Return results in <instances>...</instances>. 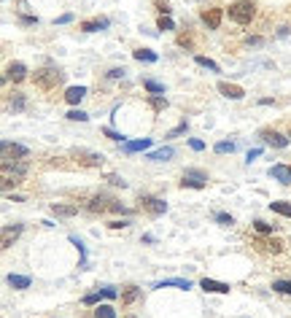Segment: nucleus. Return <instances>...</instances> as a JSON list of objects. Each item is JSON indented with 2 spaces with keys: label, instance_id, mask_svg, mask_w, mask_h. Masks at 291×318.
Returning a JSON list of instances; mask_svg holds the SVG:
<instances>
[{
  "label": "nucleus",
  "instance_id": "1",
  "mask_svg": "<svg viewBox=\"0 0 291 318\" xmlns=\"http://www.w3.org/2000/svg\"><path fill=\"white\" fill-rule=\"evenodd\" d=\"M62 78H65V73L57 70V68H51V65H46V68L35 70V76H33L35 87H38L41 92H54V89L62 84Z\"/></svg>",
  "mask_w": 291,
  "mask_h": 318
},
{
  "label": "nucleus",
  "instance_id": "2",
  "mask_svg": "<svg viewBox=\"0 0 291 318\" xmlns=\"http://www.w3.org/2000/svg\"><path fill=\"white\" fill-rule=\"evenodd\" d=\"M87 210H89V213H108V210H111V213H129L119 200L108 197V194H95V197L87 202Z\"/></svg>",
  "mask_w": 291,
  "mask_h": 318
},
{
  "label": "nucleus",
  "instance_id": "3",
  "mask_svg": "<svg viewBox=\"0 0 291 318\" xmlns=\"http://www.w3.org/2000/svg\"><path fill=\"white\" fill-rule=\"evenodd\" d=\"M253 14H256V3L253 0H234L229 6V19L234 24H251Z\"/></svg>",
  "mask_w": 291,
  "mask_h": 318
},
{
  "label": "nucleus",
  "instance_id": "4",
  "mask_svg": "<svg viewBox=\"0 0 291 318\" xmlns=\"http://www.w3.org/2000/svg\"><path fill=\"white\" fill-rule=\"evenodd\" d=\"M27 173V162L24 159H16V162H3V189L8 186H19Z\"/></svg>",
  "mask_w": 291,
  "mask_h": 318
},
{
  "label": "nucleus",
  "instance_id": "5",
  "mask_svg": "<svg viewBox=\"0 0 291 318\" xmlns=\"http://www.w3.org/2000/svg\"><path fill=\"white\" fill-rule=\"evenodd\" d=\"M205 186H208V173L197 170V167H186L181 178V189H205Z\"/></svg>",
  "mask_w": 291,
  "mask_h": 318
},
{
  "label": "nucleus",
  "instance_id": "6",
  "mask_svg": "<svg viewBox=\"0 0 291 318\" xmlns=\"http://www.w3.org/2000/svg\"><path fill=\"white\" fill-rule=\"evenodd\" d=\"M0 154H3V162H16V159H27V156H30V148L22 146V143L3 140V143H0Z\"/></svg>",
  "mask_w": 291,
  "mask_h": 318
},
{
  "label": "nucleus",
  "instance_id": "7",
  "mask_svg": "<svg viewBox=\"0 0 291 318\" xmlns=\"http://www.w3.org/2000/svg\"><path fill=\"white\" fill-rule=\"evenodd\" d=\"M251 246L259 251V254H280V251L286 248V243L283 240H278V237H253L251 240Z\"/></svg>",
  "mask_w": 291,
  "mask_h": 318
},
{
  "label": "nucleus",
  "instance_id": "8",
  "mask_svg": "<svg viewBox=\"0 0 291 318\" xmlns=\"http://www.w3.org/2000/svg\"><path fill=\"white\" fill-rule=\"evenodd\" d=\"M70 156L76 159L81 167H100L105 162V156L97 154V151H87V148H76V151H70Z\"/></svg>",
  "mask_w": 291,
  "mask_h": 318
},
{
  "label": "nucleus",
  "instance_id": "9",
  "mask_svg": "<svg viewBox=\"0 0 291 318\" xmlns=\"http://www.w3.org/2000/svg\"><path fill=\"white\" fill-rule=\"evenodd\" d=\"M140 202V210H146L148 216H162V213H167V202L159 200V197H151V194H143V197L138 200Z\"/></svg>",
  "mask_w": 291,
  "mask_h": 318
},
{
  "label": "nucleus",
  "instance_id": "10",
  "mask_svg": "<svg viewBox=\"0 0 291 318\" xmlns=\"http://www.w3.org/2000/svg\"><path fill=\"white\" fill-rule=\"evenodd\" d=\"M259 138L264 140L267 146H272V148H286L288 146V138L275 132V129H259Z\"/></svg>",
  "mask_w": 291,
  "mask_h": 318
},
{
  "label": "nucleus",
  "instance_id": "11",
  "mask_svg": "<svg viewBox=\"0 0 291 318\" xmlns=\"http://www.w3.org/2000/svg\"><path fill=\"white\" fill-rule=\"evenodd\" d=\"M219 95H224V97H229V100H243L246 97V89L243 87H237V84H229V81H219Z\"/></svg>",
  "mask_w": 291,
  "mask_h": 318
},
{
  "label": "nucleus",
  "instance_id": "12",
  "mask_svg": "<svg viewBox=\"0 0 291 318\" xmlns=\"http://www.w3.org/2000/svg\"><path fill=\"white\" fill-rule=\"evenodd\" d=\"M221 19H224L221 8H205V11H202V24L208 27V30H219Z\"/></svg>",
  "mask_w": 291,
  "mask_h": 318
},
{
  "label": "nucleus",
  "instance_id": "13",
  "mask_svg": "<svg viewBox=\"0 0 291 318\" xmlns=\"http://www.w3.org/2000/svg\"><path fill=\"white\" fill-rule=\"evenodd\" d=\"M151 288H192V280H186V278H167V280H156V283Z\"/></svg>",
  "mask_w": 291,
  "mask_h": 318
},
{
  "label": "nucleus",
  "instance_id": "14",
  "mask_svg": "<svg viewBox=\"0 0 291 318\" xmlns=\"http://www.w3.org/2000/svg\"><path fill=\"white\" fill-rule=\"evenodd\" d=\"M270 178H275L278 183L288 186V183H291V167H286V165H272V167H270Z\"/></svg>",
  "mask_w": 291,
  "mask_h": 318
},
{
  "label": "nucleus",
  "instance_id": "15",
  "mask_svg": "<svg viewBox=\"0 0 291 318\" xmlns=\"http://www.w3.org/2000/svg\"><path fill=\"white\" fill-rule=\"evenodd\" d=\"M100 299H116V288L105 286V288H100V292H95V294H87L84 297V305H97Z\"/></svg>",
  "mask_w": 291,
  "mask_h": 318
},
{
  "label": "nucleus",
  "instance_id": "16",
  "mask_svg": "<svg viewBox=\"0 0 291 318\" xmlns=\"http://www.w3.org/2000/svg\"><path fill=\"white\" fill-rule=\"evenodd\" d=\"M22 229H24L22 224H14V227H11V224H6V227H3V248H11L14 240L22 235Z\"/></svg>",
  "mask_w": 291,
  "mask_h": 318
},
{
  "label": "nucleus",
  "instance_id": "17",
  "mask_svg": "<svg viewBox=\"0 0 291 318\" xmlns=\"http://www.w3.org/2000/svg\"><path fill=\"white\" fill-rule=\"evenodd\" d=\"M51 213L57 219H70V216H76L78 208L76 205H68V202H51Z\"/></svg>",
  "mask_w": 291,
  "mask_h": 318
},
{
  "label": "nucleus",
  "instance_id": "18",
  "mask_svg": "<svg viewBox=\"0 0 291 318\" xmlns=\"http://www.w3.org/2000/svg\"><path fill=\"white\" fill-rule=\"evenodd\" d=\"M6 78H11L14 84H19V81L27 78V68H24L22 62H11V65L6 68Z\"/></svg>",
  "mask_w": 291,
  "mask_h": 318
},
{
  "label": "nucleus",
  "instance_id": "19",
  "mask_svg": "<svg viewBox=\"0 0 291 318\" xmlns=\"http://www.w3.org/2000/svg\"><path fill=\"white\" fill-rule=\"evenodd\" d=\"M200 286L205 288V292L210 294H229V283H221V280H210V278H202Z\"/></svg>",
  "mask_w": 291,
  "mask_h": 318
},
{
  "label": "nucleus",
  "instance_id": "20",
  "mask_svg": "<svg viewBox=\"0 0 291 318\" xmlns=\"http://www.w3.org/2000/svg\"><path fill=\"white\" fill-rule=\"evenodd\" d=\"M148 146H151V138H140V140H127V143H121V151H124V154H135V151H146Z\"/></svg>",
  "mask_w": 291,
  "mask_h": 318
},
{
  "label": "nucleus",
  "instance_id": "21",
  "mask_svg": "<svg viewBox=\"0 0 291 318\" xmlns=\"http://www.w3.org/2000/svg\"><path fill=\"white\" fill-rule=\"evenodd\" d=\"M111 19H105V16H100V19H87L81 22V30L84 33H100V30H108Z\"/></svg>",
  "mask_w": 291,
  "mask_h": 318
},
{
  "label": "nucleus",
  "instance_id": "22",
  "mask_svg": "<svg viewBox=\"0 0 291 318\" xmlns=\"http://www.w3.org/2000/svg\"><path fill=\"white\" fill-rule=\"evenodd\" d=\"M173 156H175V148L173 146H162V148H156V151L148 154L151 162H167V159H173Z\"/></svg>",
  "mask_w": 291,
  "mask_h": 318
},
{
  "label": "nucleus",
  "instance_id": "23",
  "mask_svg": "<svg viewBox=\"0 0 291 318\" xmlns=\"http://www.w3.org/2000/svg\"><path fill=\"white\" fill-rule=\"evenodd\" d=\"M84 97H87V87H70L68 92H65V100H68L70 105H78Z\"/></svg>",
  "mask_w": 291,
  "mask_h": 318
},
{
  "label": "nucleus",
  "instance_id": "24",
  "mask_svg": "<svg viewBox=\"0 0 291 318\" xmlns=\"http://www.w3.org/2000/svg\"><path fill=\"white\" fill-rule=\"evenodd\" d=\"M6 280H8V286H11V288H30V283H33L27 275H14V273L8 275Z\"/></svg>",
  "mask_w": 291,
  "mask_h": 318
},
{
  "label": "nucleus",
  "instance_id": "25",
  "mask_svg": "<svg viewBox=\"0 0 291 318\" xmlns=\"http://www.w3.org/2000/svg\"><path fill=\"white\" fill-rule=\"evenodd\" d=\"M138 297H140L138 286H124V292H121V305H133Z\"/></svg>",
  "mask_w": 291,
  "mask_h": 318
},
{
  "label": "nucleus",
  "instance_id": "26",
  "mask_svg": "<svg viewBox=\"0 0 291 318\" xmlns=\"http://www.w3.org/2000/svg\"><path fill=\"white\" fill-rule=\"evenodd\" d=\"M133 57L138 62H156V51H151V49H135Z\"/></svg>",
  "mask_w": 291,
  "mask_h": 318
},
{
  "label": "nucleus",
  "instance_id": "27",
  "mask_svg": "<svg viewBox=\"0 0 291 318\" xmlns=\"http://www.w3.org/2000/svg\"><path fill=\"white\" fill-rule=\"evenodd\" d=\"M143 89L151 92V95H165V84H159V81H154V78H146V81H143Z\"/></svg>",
  "mask_w": 291,
  "mask_h": 318
},
{
  "label": "nucleus",
  "instance_id": "28",
  "mask_svg": "<svg viewBox=\"0 0 291 318\" xmlns=\"http://www.w3.org/2000/svg\"><path fill=\"white\" fill-rule=\"evenodd\" d=\"M270 208L275 210V213H280V216L291 219V202H283V200H278V202H270Z\"/></svg>",
  "mask_w": 291,
  "mask_h": 318
},
{
  "label": "nucleus",
  "instance_id": "29",
  "mask_svg": "<svg viewBox=\"0 0 291 318\" xmlns=\"http://www.w3.org/2000/svg\"><path fill=\"white\" fill-rule=\"evenodd\" d=\"M194 62L200 65V68H208L210 73H219V70H221V68H219V65H216L210 57H202V54H197V57H194Z\"/></svg>",
  "mask_w": 291,
  "mask_h": 318
},
{
  "label": "nucleus",
  "instance_id": "30",
  "mask_svg": "<svg viewBox=\"0 0 291 318\" xmlns=\"http://www.w3.org/2000/svg\"><path fill=\"white\" fill-rule=\"evenodd\" d=\"M234 148H237V143H234V140H221V143L213 146V151H216V154H232Z\"/></svg>",
  "mask_w": 291,
  "mask_h": 318
},
{
  "label": "nucleus",
  "instance_id": "31",
  "mask_svg": "<svg viewBox=\"0 0 291 318\" xmlns=\"http://www.w3.org/2000/svg\"><path fill=\"white\" fill-rule=\"evenodd\" d=\"M24 105H27L24 95H22V92H14V95H11V111H14V114H19V111H24Z\"/></svg>",
  "mask_w": 291,
  "mask_h": 318
},
{
  "label": "nucleus",
  "instance_id": "32",
  "mask_svg": "<svg viewBox=\"0 0 291 318\" xmlns=\"http://www.w3.org/2000/svg\"><path fill=\"white\" fill-rule=\"evenodd\" d=\"M148 105H151L156 114H159V111L167 108V97H165V95H151V97H148Z\"/></svg>",
  "mask_w": 291,
  "mask_h": 318
},
{
  "label": "nucleus",
  "instance_id": "33",
  "mask_svg": "<svg viewBox=\"0 0 291 318\" xmlns=\"http://www.w3.org/2000/svg\"><path fill=\"white\" fill-rule=\"evenodd\" d=\"M253 229H256L259 235H272V232H275V224H267V221L256 219V221H253Z\"/></svg>",
  "mask_w": 291,
  "mask_h": 318
},
{
  "label": "nucleus",
  "instance_id": "34",
  "mask_svg": "<svg viewBox=\"0 0 291 318\" xmlns=\"http://www.w3.org/2000/svg\"><path fill=\"white\" fill-rule=\"evenodd\" d=\"M272 292L288 294V297H291V280H272Z\"/></svg>",
  "mask_w": 291,
  "mask_h": 318
},
{
  "label": "nucleus",
  "instance_id": "35",
  "mask_svg": "<svg viewBox=\"0 0 291 318\" xmlns=\"http://www.w3.org/2000/svg\"><path fill=\"white\" fill-rule=\"evenodd\" d=\"M178 46H181V49H186V51H192V49H194L192 33H181V35H178Z\"/></svg>",
  "mask_w": 291,
  "mask_h": 318
},
{
  "label": "nucleus",
  "instance_id": "36",
  "mask_svg": "<svg viewBox=\"0 0 291 318\" xmlns=\"http://www.w3.org/2000/svg\"><path fill=\"white\" fill-rule=\"evenodd\" d=\"M95 318H116V310L111 305H100L95 310Z\"/></svg>",
  "mask_w": 291,
  "mask_h": 318
},
{
  "label": "nucleus",
  "instance_id": "37",
  "mask_svg": "<svg viewBox=\"0 0 291 318\" xmlns=\"http://www.w3.org/2000/svg\"><path fill=\"white\" fill-rule=\"evenodd\" d=\"M213 221H216V224H221V227H232V224H234V219L229 216V213H221V210H219V213H213Z\"/></svg>",
  "mask_w": 291,
  "mask_h": 318
},
{
  "label": "nucleus",
  "instance_id": "38",
  "mask_svg": "<svg viewBox=\"0 0 291 318\" xmlns=\"http://www.w3.org/2000/svg\"><path fill=\"white\" fill-rule=\"evenodd\" d=\"M70 243H73V246L78 248V254H81V267H87V248H84V243H81V240H78L76 235L70 237Z\"/></svg>",
  "mask_w": 291,
  "mask_h": 318
},
{
  "label": "nucleus",
  "instance_id": "39",
  "mask_svg": "<svg viewBox=\"0 0 291 318\" xmlns=\"http://www.w3.org/2000/svg\"><path fill=\"white\" fill-rule=\"evenodd\" d=\"M105 181H108L111 186H121V189L127 186V181L121 178V175H116V173H108V175H105Z\"/></svg>",
  "mask_w": 291,
  "mask_h": 318
},
{
  "label": "nucleus",
  "instance_id": "40",
  "mask_svg": "<svg viewBox=\"0 0 291 318\" xmlns=\"http://www.w3.org/2000/svg\"><path fill=\"white\" fill-rule=\"evenodd\" d=\"M156 27H159V30H175V22L170 19V16H159Z\"/></svg>",
  "mask_w": 291,
  "mask_h": 318
},
{
  "label": "nucleus",
  "instance_id": "41",
  "mask_svg": "<svg viewBox=\"0 0 291 318\" xmlns=\"http://www.w3.org/2000/svg\"><path fill=\"white\" fill-rule=\"evenodd\" d=\"M186 129H189V121H181L175 129H170V132H167V138H178V135H183Z\"/></svg>",
  "mask_w": 291,
  "mask_h": 318
},
{
  "label": "nucleus",
  "instance_id": "42",
  "mask_svg": "<svg viewBox=\"0 0 291 318\" xmlns=\"http://www.w3.org/2000/svg\"><path fill=\"white\" fill-rule=\"evenodd\" d=\"M68 119H70V121H87L89 116H87V114H84V111H78V108H73V111H70V114H68Z\"/></svg>",
  "mask_w": 291,
  "mask_h": 318
},
{
  "label": "nucleus",
  "instance_id": "43",
  "mask_svg": "<svg viewBox=\"0 0 291 318\" xmlns=\"http://www.w3.org/2000/svg\"><path fill=\"white\" fill-rule=\"evenodd\" d=\"M102 135H105V138H111V140H121V143H124V135H119L116 129H111V127H105V129H102Z\"/></svg>",
  "mask_w": 291,
  "mask_h": 318
},
{
  "label": "nucleus",
  "instance_id": "44",
  "mask_svg": "<svg viewBox=\"0 0 291 318\" xmlns=\"http://www.w3.org/2000/svg\"><path fill=\"white\" fill-rule=\"evenodd\" d=\"M19 24H22V27H33V24H38V16H24V14H22V16H19Z\"/></svg>",
  "mask_w": 291,
  "mask_h": 318
},
{
  "label": "nucleus",
  "instance_id": "45",
  "mask_svg": "<svg viewBox=\"0 0 291 318\" xmlns=\"http://www.w3.org/2000/svg\"><path fill=\"white\" fill-rule=\"evenodd\" d=\"M246 46H264V38H261V35H248Z\"/></svg>",
  "mask_w": 291,
  "mask_h": 318
},
{
  "label": "nucleus",
  "instance_id": "46",
  "mask_svg": "<svg viewBox=\"0 0 291 318\" xmlns=\"http://www.w3.org/2000/svg\"><path fill=\"white\" fill-rule=\"evenodd\" d=\"M124 73H127L124 68H111V70H108V78H121Z\"/></svg>",
  "mask_w": 291,
  "mask_h": 318
},
{
  "label": "nucleus",
  "instance_id": "47",
  "mask_svg": "<svg viewBox=\"0 0 291 318\" xmlns=\"http://www.w3.org/2000/svg\"><path fill=\"white\" fill-rule=\"evenodd\" d=\"M108 227H111V229H127V227H129V221H111Z\"/></svg>",
  "mask_w": 291,
  "mask_h": 318
},
{
  "label": "nucleus",
  "instance_id": "48",
  "mask_svg": "<svg viewBox=\"0 0 291 318\" xmlns=\"http://www.w3.org/2000/svg\"><path fill=\"white\" fill-rule=\"evenodd\" d=\"M156 11L162 16H170V6H167V3H156Z\"/></svg>",
  "mask_w": 291,
  "mask_h": 318
},
{
  "label": "nucleus",
  "instance_id": "49",
  "mask_svg": "<svg viewBox=\"0 0 291 318\" xmlns=\"http://www.w3.org/2000/svg\"><path fill=\"white\" fill-rule=\"evenodd\" d=\"M189 146L194 148V151H202V148H205V143H202V140H189Z\"/></svg>",
  "mask_w": 291,
  "mask_h": 318
},
{
  "label": "nucleus",
  "instance_id": "50",
  "mask_svg": "<svg viewBox=\"0 0 291 318\" xmlns=\"http://www.w3.org/2000/svg\"><path fill=\"white\" fill-rule=\"evenodd\" d=\"M259 154H261V148H251V151H248V156H246V159H248V162H253V159H256Z\"/></svg>",
  "mask_w": 291,
  "mask_h": 318
},
{
  "label": "nucleus",
  "instance_id": "51",
  "mask_svg": "<svg viewBox=\"0 0 291 318\" xmlns=\"http://www.w3.org/2000/svg\"><path fill=\"white\" fill-rule=\"evenodd\" d=\"M68 22H73V14H62L57 19V24H68Z\"/></svg>",
  "mask_w": 291,
  "mask_h": 318
},
{
  "label": "nucleus",
  "instance_id": "52",
  "mask_svg": "<svg viewBox=\"0 0 291 318\" xmlns=\"http://www.w3.org/2000/svg\"><path fill=\"white\" fill-rule=\"evenodd\" d=\"M288 33H291V27H280V30H278V38H286Z\"/></svg>",
  "mask_w": 291,
  "mask_h": 318
}]
</instances>
